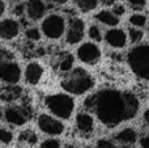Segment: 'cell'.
<instances>
[{"label": "cell", "mask_w": 149, "mask_h": 148, "mask_svg": "<svg viewBox=\"0 0 149 148\" xmlns=\"http://www.w3.org/2000/svg\"><path fill=\"white\" fill-rule=\"evenodd\" d=\"M105 39L107 45L115 47V49H122L127 43V36L122 29H110L106 31Z\"/></svg>", "instance_id": "4fadbf2b"}, {"label": "cell", "mask_w": 149, "mask_h": 148, "mask_svg": "<svg viewBox=\"0 0 149 148\" xmlns=\"http://www.w3.org/2000/svg\"><path fill=\"white\" fill-rule=\"evenodd\" d=\"M97 148H116L114 143L109 139H100L97 142Z\"/></svg>", "instance_id": "83f0119b"}, {"label": "cell", "mask_w": 149, "mask_h": 148, "mask_svg": "<svg viewBox=\"0 0 149 148\" xmlns=\"http://www.w3.org/2000/svg\"><path fill=\"white\" fill-rule=\"evenodd\" d=\"M21 79V68L13 60H5L0 63V80L7 84H17Z\"/></svg>", "instance_id": "8992f818"}, {"label": "cell", "mask_w": 149, "mask_h": 148, "mask_svg": "<svg viewBox=\"0 0 149 148\" xmlns=\"http://www.w3.org/2000/svg\"><path fill=\"white\" fill-rule=\"evenodd\" d=\"M127 3H128V5L132 8V9H143V8L145 7V4H147V0H127Z\"/></svg>", "instance_id": "484cf974"}, {"label": "cell", "mask_w": 149, "mask_h": 148, "mask_svg": "<svg viewBox=\"0 0 149 148\" xmlns=\"http://www.w3.org/2000/svg\"><path fill=\"white\" fill-rule=\"evenodd\" d=\"M128 37H130V41L134 42V43H137L143 39L144 37V33H143L140 29H135V28H131L128 30Z\"/></svg>", "instance_id": "7402d4cb"}, {"label": "cell", "mask_w": 149, "mask_h": 148, "mask_svg": "<svg viewBox=\"0 0 149 148\" xmlns=\"http://www.w3.org/2000/svg\"><path fill=\"white\" fill-rule=\"evenodd\" d=\"M84 33H85L84 21H82L81 18H79V17L70 18L67 36H65V41H67L70 45H76L82 39Z\"/></svg>", "instance_id": "9c48e42d"}, {"label": "cell", "mask_w": 149, "mask_h": 148, "mask_svg": "<svg viewBox=\"0 0 149 148\" xmlns=\"http://www.w3.org/2000/svg\"><path fill=\"white\" fill-rule=\"evenodd\" d=\"M73 67V57L71 54H64L59 60V64H58V68H59L60 72L68 73Z\"/></svg>", "instance_id": "ac0fdd59"}, {"label": "cell", "mask_w": 149, "mask_h": 148, "mask_svg": "<svg viewBox=\"0 0 149 148\" xmlns=\"http://www.w3.org/2000/svg\"><path fill=\"white\" fill-rule=\"evenodd\" d=\"M47 10L46 3L43 0H28L25 4V12L31 21H38L45 16Z\"/></svg>", "instance_id": "8fae6325"}, {"label": "cell", "mask_w": 149, "mask_h": 148, "mask_svg": "<svg viewBox=\"0 0 149 148\" xmlns=\"http://www.w3.org/2000/svg\"><path fill=\"white\" fill-rule=\"evenodd\" d=\"M46 1H49L50 4H52V5H63V4H65L68 0H46Z\"/></svg>", "instance_id": "d6a6232c"}, {"label": "cell", "mask_w": 149, "mask_h": 148, "mask_svg": "<svg viewBox=\"0 0 149 148\" xmlns=\"http://www.w3.org/2000/svg\"><path fill=\"white\" fill-rule=\"evenodd\" d=\"M124 12H126V8H124L122 4H118V5H115V7L113 8V13L116 16V17H120V16H123Z\"/></svg>", "instance_id": "f1b7e54d"}, {"label": "cell", "mask_w": 149, "mask_h": 148, "mask_svg": "<svg viewBox=\"0 0 149 148\" xmlns=\"http://www.w3.org/2000/svg\"><path fill=\"white\" fill-rule=\"evenodd\" d=\"M76 128L81 134H90L94 128V119L89 113H79L76 115Z\"/></svg>", "instance_id": "9a60e30c"}, {"label": "cell", "mask_w": 149, "mask_h": 148, "mask_svg": "<svg viewBox=\"0 0 149 148\" xmlns=\"http://www.w3.org/2000/svg\"><path fill=\"white\" fill-rule=\"evenodd\" d=\"M24 12H25V4H17L13 8V13L16 16H18V17H21L24 15Z\"/></svg>", "instance_id": "4dcf8cb0"}, {"label": "cell", "mask_w": 149, "mask_h": 148, "mask_svg": "<svg viewBox=\"0 0 149 148\" xmlns=\"http://www.w3.org/2000/svg\"><path fill=\"white\" fill-rule=\"evenodd\" d=\"M41 148H60V142L56 139H46L41 144Z\"/></svg>", "instance_id": "4316f807"}, {"label": "cell", "mask_w": 149, "mask_h": 148, "mask_svg": "<svg viewBox=\"0 0 149 148\" xmlns=\"http://www.w3.org/2000/svg\"><path fill=\"white\" fill-rule=\"evenodd\" d=\"M25 37L30 41H39L41 39V31L37 28H29L25 31Z\"/></svg>", "instance_id": "d4e9b609"}, {"label": "cell", "mask_w": 149, "mask_h": 148, "mask_svg": "<svg viewBox=\"0 0 149 148\" xmlns=\"http://www.w3.org/2000/svg\"><path fill=\"white\" fill-rule=\"evenodd\" d=\"M94 85V79L84 68H74L70 71L67 76L62 80V88L72 94H84L90 91Z\"/></svg>", "instance_id": "7a4b0ae2"}, {"label": "cell", "mask_w": 149, "mask_h": 148, "mask_svg": "<svg viewBox=\"0 0 149 148\" xmlns=\"http://www.w3.org/2000/svg\"><path fill=\"white\" fill-rule=\"evenodd\" d=\"M18 33H20L18 21L13 20V18H5V20L0 21V38L9 41V39L17 37Z\"/></svg>", "instance_id": "7c38bea8"}, {"label": "cell", "mask_w": 149, "mask_h": 148, "mask_svg": "<svg viewBox=\"0 0 149 148\" xmlns=\"http://www.w3.org/2000/svg\"><path fill=\"white\" fill-rule=\"evenodd\" d=\"M101 1H102L105 5H111V4H114L115 0H101Z\"/></svg>", "instance_id": "d590c367"}, {"label": "cell", "mask_w": 149, "mask_h": 148, "mask_svg": "<svg viewBox=\"0 0 149 148\" xmlns=\"http://www.w3.org/2000/svg\"><path fill=\"white\" fill-rule=\"evenodd\" d=\"M43 75V68L39 63L37 62H31L26 66L25 70V80L28 81V84L30 85H36L39 83V80L42 79Z\"/></svg>", "instance_id": "5bb4252c"}, {"label": "cell", "mask_w": 149, "mask_h": 148, "mask_svg": "<svg viewBox=\"0 0 149 148\" xmlns=\"http://www.w3.org/2000/svg\"><path fill=\"white\" fill-rule=\"evenodd\" d=\"M3 118V112H1V109H0V119Z\"/></svg>", "instance_id": "8d00e7d4"}, {"label": "cell", "mask_w": 149, "mask_h": 148, "mask_svg": "<svg viewBox=\"0 0 149 148\" xmlns=\"http://www.w3.org/2000/svg\"><path fill=\"white\" fill-rule=\"evenodd\" d=\"M148 28H149V26H148ZM148 30H149V29H148Z\"/></svg>", "instance_id": "74e56055"}, {"label": "cell", "mask_w": 149, "mask_h": 148, "mask_svg": "<svg viewBox=\"0 0 149 148\" xmlns=\"http://www.w3.org/2000/svg\"><path fill=\"white\" fill-rule=\"evenodd\" d=\"M18 139H20V142L26 143L28 146H34V144L37 143V140H38V136H37V134L34 133V131L26 130L20 134V138Z\"/></svg>", "instance_id": "ffe728a7"}, {"label": "cell", "mask_w": 149, "mask_h": 148, "mask_svg": "<svg viewBox=\"0 0 149 148\" xmlns=\"http://www.w3.org/2000/svg\"><path fill=\"white\" fill-rule=\"evenodd\" d=\"M5 121L13 126H22L28 122L30 113L21 106H9L4 113Z\"/></svg>", "instance_id": "30bf717a"}, {"label": "cell", "mask_w": 149, "mask_h": 148, "mask_svg": "<svg viewBox=\"0 0 149 148\" xmlns=\"http://www.w3.org/2000/svg\"><path fill=\"white\" fill-rule=\"evenodd\" d=\"M94 18L107 26H115L119 24V17H116L110 10H101L94 16Z\"/></svg>", "instance_id": "e0dca14e"}, {"label": "cell", "mask_w": 149, "mask_h": 148, "mask_svg": "<svg viewBox=\"0 0 149 148\" xmlns=\"http://www.w3.org/2000/svg\"><path fill=\"white\" fill-rule=\"evenodd\" d=\"M127 62L137 77L149 80V45H139L131 49L127 54Z\"/></svg>", "instance_id": "3957f363"}, {"label": "cell", "mask_w": 149, "mask_h": 148, "mask_svg": "<svg viewBox=\"0 0 149 148\" xmlns=\"http://www.w3.org/2000/svg\"><path fill=\"white\" fill-rule=\"evenodd\" d=\"M65 30V20L62 15L52 13L49 15L42 22V31L50 39H58Z\"/></svg>", "instance_id": "5b68a950"}, {"label": "cell", "mask_w": 149, "mask_h": 148, "mask_svg": "<svg viewBox=\"0 0 149 148\" xmlns=\"http://www.w3.org/2000/svg\"><path fill=\"white\" fill-rule=\"evenodd\" d=\"M89 37L93 39L94 42H101L102 41V34H101V30L97 25H92L89 28Z\"/></svg>", "instance_id": "cb8c5ba5"}, {"label": "cell", "mask_w": 149, "mask_h": 148, "mask_svg": "<svg viewBox=\"0 0 149 148\" xmlns=\"http://www.w3.org/2000/svg\"><path fill=\"white\" fill-rule=\"evenodd\" d=\"M38 127L42 133L51 136L60 135L64 131V125L60 121L47 114H41L38 117Z\"/></svg>", "instance_id": "52a82bcc"}, {"label": "cell", "mask_w": 149, "mask_h": 148, "mask_svg": "<svg viewBox=\"0 0 149 148\" xmlns=\"http://www.w3.org/2000/svg\"><path fill=\"white\" fill-rule=\"evenodd\" d=\"M140 146H141V148H149V134L144 135L140 139Z\"/></svg>", "instance_id": "1f68e13d"}, {"label": "cell", "mask_w": 149, "mask_h": 148, "mask_svg": "<svg viewBox=\"0 0 149 148\" xmlns=\"http://www.w3.org/2000/svg\"><path fill=\"white\" fill-rule=\"evenodd\" d=\"M130 22L136 28H143V26L147 24V17L141 13H135V15L130 16Z\"/></svg>", "instance_id": "44dd1931"}, {"label": "cell", "mask_w": 149, "mask_h": 148, "mask_svg": "<svg viewBox=\"0 0 149 148\" xmlns=\"http://www.w3.org/2000/svg\"><path fill=\"white\" fill-rule=\"evenodd\" d=\"M4 10H5V4H4V1H3V0H0V17L3 16Z\"/></svg>", "instance_id": "836d02e7"}, {"label": "cell", "mask_w": 149, "mask_h": 148, "mask_svg": "<svg viewBox=\"0 0 149 148\" xmlns=\"http://www.w3.org/2000/svg\"><path fill=\"white\" fill-rule=\"evenodd\" d=\"M10 58H12V55H10L9 51H7L4 49H0V63L5 62V60H10Z\"/></svg>", "instance_id": "f546056e"}, {"label": "cell", "mask_w": 149, "mask_h": 148, "mask_svg": "<svg viewBox=\"0 0 149 148\" xmlns=\"http://www.w3.org/2000/svg\"><path fill=\"white\" fill-rule=\"evenodd\" d=\"M45 104L52 114L56 115L58 118H62V119L71 118L74 109L73 98L64 93H56L47 96L46 100H45Z\"/></svg>", "instance_id": "277c9868"}, {"label": "cell", "mask_w": 149, "mask_h": 148, "mask_svg": "<svg viewBox=\"0 0 149 148\" xmlns=\"http://www.w3.org/2000/svg\"><path fill=\"white\" fill-rule=\"evenodd\" d=\"M77 57L82 63L95 64L101 59V50L97 45L92 43V42H86L77 49Z\"/></svg>", "instance_id": "ba28073f"}, {"label": "cell", "mask_w": 149, "mask_h": 148, "mask_svg": "<svg viewBox=\"0 0 149 148\" xmlns=\"http://www.w3.org/2000/svg\"><path fill=\"white\" fill-rule=\"evenodd\" d=\"M85 108L95 114L106 127H116L124 121L132 119L139 112V98L134 93L119 89H102L89 96Z\"/></svg>", "instance_id": "6da1fadb"}, {"label": "cell", "mask_w": 149, "mask_h": 148, "mask_svg": "<svg viewBox=\"0 0 149 148\" xmlns=\"http://www.w3.org/2000/svg\"><path fill=\"white\" fill-rule=\"evenodd\" d=\"M13 140V134L4 127H0V142L4 144H9Z\"/></svg>", "instance_id": "603a6c76"}, {"label": "cell", "mask_w": 149, "mask_h": 148, "mask_svg": "<svg viewBox=\"0 0 149 148\" xmlns=\"http://www.w3.org/2000/svg\"><path fill=\"white\" fill-rule=\"evenodd\" d=\"M144 121L149 125V108L145 110V113H144Z\"/></svg>", "instance_id": "e575fe53"}, {"label": "cell", "mask_w": 149, "mask_h": 148, "mask_svg": "<svg viewBox=\"0 0 149 148\" xmlns=\"http://www.w3.org/2000/svg\"><path fill=\"white\" fill-rule=\"evenodd\" d=\"M136 139H137V134L134 128H124V130L119 131L115 135V140L123 147H130L132 144H135Z\"/></svg>", "instance_id": "2e32d148"}, {"label": "cell", "mask_w": 149, "mask_h": 148, "mask_svg": "<svg viewBox=\"0 0 149 148\" xmlns=\"http://www.w3.org/2000/svg\"><path fill=\"white\" fill-rule=\"evenodd\" d=\"M74 4L81 12H90L97 8L98 0H74Z\"/></svg>", "instance_id": "d6986e66"}]
</instances>
